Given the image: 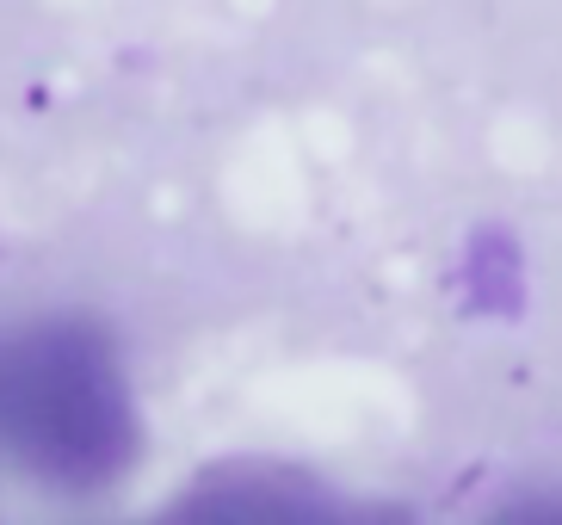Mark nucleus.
I'll list each match as a JSON object with an SVG mask.
<instances>
[{
	"label": "nucleus",
	"instance_id": "obj_1",
	"mask_svg": "<svg viewBox=\"0 0 562 525\" xmlns=\"http://www.w3.org/2000/svg\"><path fill=\"white\" fill-rule=\"evenodd\" d=\"M0 445L56 488H99L130 464L136 420L93 340L44 334L0 365Z\"/></svg>",
	"mask_w": 562,
	"mask_h": 525
},
{
	"label": "nucleus",
	"instance_id": "obj_2",
	"mask_svg": "<svg viewBox=\"0 0 562 525\" xmlns=\"http://www.w3.org/2000/svg\"><path fill=\"white\" fill-rule=\"evenodd\" d=\"M488 525H562V501H513L507 513H495Z\"/></svg>",
	"mask_w": 562,
	"mask_h": 525
}]
</instances>
